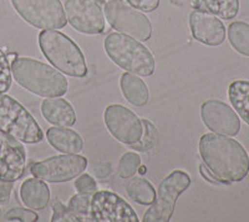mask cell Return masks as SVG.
<instances>
[{
    "instance_id": "obj_1",
    "label": "cell",
    "mask_w": 249,
    "mask_h": 222,
    "mask_svg": "<svg viewBox=\"0 0 249 222\" xmlns=\"http://www.w3.org/2000/svg\"><path fill=\"white\" fill-rule=\"evenodd\" d=\"M198 148L203 164L221 184L241 183L249 174L248 154L237 140L214 132L204 134Z\"/></svg>"
},
{
    "instance_id": "obj_2",
    "label": "cell",
    "mask_w": 249,
    "mask_h": 222,
    "mask_svg": "<svg viewBox=\"0 0 249 222\" xmlns=\"http://www.w3.org/2000/svg\"><path fill=\"white\" fill-rule=\"evenodd\" d=\"M12 74L18 84L41 97H60L68 92L69 83L57 69L31 57L13 60Z\"/></svg>"
},
{
    "instance_id": "obj_3",
    "label": "cell",
    "mask_w": 249,
    "mask_h": 222,
    "mask_svg": "<svg viewBox=\"0 0 249 222\" xmlns=\"http://www.w3.org/2000/svg\"><path fill=\"white\" fill-rule=\"evenodd\" d=\"M39 46L44 56L55 69L72 77H85L88 64L74 40L56 29L43 30L39 34Z\"/></svg>"
},
{
    "instance_id": "obj_4",
    "label": "cell",
    "mask_w": 249,
    "mask_h": 222,
    "mask_svg": "<svg viewBox=\"0 0 249 222\" xmlns=\"http://www.w3.org/2000/svg\"><path fill=\"white\" fill-rule=\"evenodd\" d=\"M106 54L113 63L137 76H151L156 70L152 53L139 40L121 33H111L104 41Z\"/></svg>"
},
{
    "instance_id": "obj_5",
    "label": "cell",
    "mask_w": 249,
    "mask_h": 222,
    "mask_svg": "<svg viewBox=\"0 0 249 222\" xmlns=\"http://www.w3.org/2000/svg\"><path fill=\"white\" fill-rule=\"evenodd\" d=\"M0 132L23 144H39L44 132L34 116L14 97L0 94Z\"/></svg>"
},
{
    "instance_id": "obj_6",
    "label": "cell",
    "mask_w": 249,
    "mask_h": 222,
    "mask_svg": "<svg viewBox=\"0 0 249 222\" xmlns=\"http://www.w3.org/2000/svg\"><path fill=\"white\" fill-rule=\"evenodd\" d=\"M191 185V177L186 171L175 170L159 185L157 197L143 215V222H168L173 216L176 203Z\"/></svg>"
},
{
    "instance_id": "obj_7",
    "label": "cell",
    "mask_w": 249,
    "mask_h": 222,
    "mask_svg": "<svg viewBox=\"0 0 249 222\" xmlns=\"http://www.w3.org/2000/svg\"><path fill=\"white\" fill-rule=\"evenodd\" d=\"M104 14L112 29L121 34L142 41H147L152 37L150 19L124 0H108L104 5Z\"/></svg>"
},
{
    "instance_id": "obj_8",
    "label": "cell",
    "mask_w": 249,
    "mask_h": 222,
    "mask_svg": "<svg viewBox=\"0 0 249 222\" xmlns=\"http://www.w3.org/2000/svg\"><path fill=\"white\" fill-rule=\"evenodd\" d=\"M18 14L37 29H62L66 25L65 10L60 0H10Z\"/></svg>"
},
{
    "instance_id": "obj_9",
    "label": "cell",
    "mask_w": 249,
    "mask_h": 222,
    "mask_svg": "<svg viewBox=\"0 0 249 222\" xmlns=\"http://www.w3.org/2000/svg\"><path fill=\"white\" fill-rule=\"evenodd\" d=\"M88 160L79 154H64L34 163L30 172L45 183L60 184L74 180L86 170Z\"/></svg>"
},
{
    "instance_id": "obj_10",
    "label": "cell",
    "mask_w": 249,
    "mask_h": 222,
    "mask_svg": "<svg viewBox=\"0 0 249 222\" xmlns=\"http://www.w3.org/2000/svg\"><path fill=\"white\" fill-rule=\"evenodd\" d=\"M104 121L108 132L124 145L137 143L142 136V121L133 111L120 104H112L104 112Z\"/></svg>"
},
{
    "instance_id": "obj_11",
    "label": "cell",
    "mask_w": 249,
    "mask_h": 222,
    "mask_svg": "<svg viewBox=\"0 0 249 222\" xmlns=\"http://www.w3.org/2000/svg\"><path fill=\"white\" fill-rule=\"evenodd\" d=\"M68 23L79 33L97 35L105 32V14L93 0H66Z\"/></svg>"
},
{
    "instance_id": "obj_12",
    "label": "cell",
    "mask_w": 249,
    "mask_h": 222,
    "mask_svg": "<svg viewBox=\"0 0 249 222\" xmlns=\"http://www.w3.org/2000/svg\"><path fill=\"white\" fill-rule=\"evenodd\" d=\"M91 219L96 222H139V216L121 196L96 191L91 197Z\"/></svg>"
},
{
    "instance_id": "obj_13",
    "label": "cell",
    "mask_w": 249,
    "mask_h": 222,
    "mask_svg": "<svg viewBox=\"0 0 249 222\" xmlns=\"http://www.w3.org/2000/svg\"><path fill=\"white\" fill-rule=\"evenodd\" d=\"M201 117L208 130L224 136H237L241 130V120L228 104L221 100H206L201 106Z\"/></svg>"
},
{
    "instance_id": "obj_14",
    "label": "cell",
    "mask_w": 249,
    "mask_h": 222,
    "mask_svg": "<svg viewBox=\"0 0 249 222\" xmlns=\"http://www.w3.org/2000/svg\"><path fill=\"white\" fill-rule=\"evenodd\" d=\"M26 167V154L20 141L0 132V181L13 183L21 179Z\"/></svg>"
},
{
    "instance_id": "obj_15",
    "label": "cell",
    "mask_w": 249,
    "mask_h": 222,
    "mask_svg": "<svg viewBox=\"0 0 249 222\" xmlns=\"http://www.w3.org/2000/svg\"><path fill=\"white\" fill-rule=\"evenodd\" d=\"M191 34L197 41L208 46H219L226 40V28L219 18L203 10L190 14Z\"/></svg>"
},
{
    "instance_id": "obj_16",
    "label": "cell",
    "mask_w": 249,
    "mask_h": 222,
    "mask_svg": "<svg viewBox=\"0 0 249 222\" xmlns=\"http://www.w3.org/2000/svg\"><path fill=\"white\" fill-rule=\"evenodd\" d=\"M41 115L55 126L69 128L76 124V114L69 101L60 97H46L41 103Z\"/></svg>"
},
{
    "instance_id": "obj_17",
    "label": "cell",
    "mask_w": 249,
    "mask_h": 222,
    "mask_svg": "<svg viewBox=\"0 0 249 222\" xmlns=\"http://www.w3.org/2000/svg\"><path fill=\"white\" fill-rule=\"evenodd\" d=\"M20 199L30 210H44L50 201V188L44 180L26 179L20 186Z\"/></svg>"
},
{
    "instance_id": "obj_18",
    "label": "cell",
    "mask_w": 249,
    "mask_h": 222,
    "mask_svg": "<svg viewBox=\"0 0 249 222\" xmlns=\"http://www.w3.org/2000/svg\"><path fill=\"white\" fill-rule=\"evenodd\" d=\"M46 139L55 150L62 154H79L84 148V140L76 131L62 126L48 129Z\"/></svg>"
},
{
    "instance_id": "obj_19",
    "label": "cell",
    "mask_w": 249,
    "mask_h": 222,
    "mask_svg": "<svg viewBox=\"0 0 249 222\" xmlns=\"http://www.w3.org/2000/svg\"><path fill=\"white\" fill-rule=\"evenodd\" d=\"M122 95L133 106H144L148 103L150 92L143 80L131 73H124L120 79Z\"/></svg>"
},
{
    "instance_id": "obj_20",
    "label": "cell",
    "mask_w": 249,
    "mask_h": 222,
    "mask_svg": "<svg viewBox=\"0 0 249 222\" xmlns=\"http://www.w3.org/2000/svg\"><path fill=\"white\" fill-rule=\"evenodd\" d=\"M195 10L212 13L224 20L234 19L239 12V0H190Z\"/></svg>"
},
{
    "instance_id": "obj_21",
    "label": "cell",
    "mask_w": 249,
    "mask_h": 222,
    "mask_svg": "<svg viewBox=\"0 0 249 222\" xmlns=\"http://www.w3.org/2000/svg\"><path fill=\"white\" fill-rule=\"evenodd\" d=\"M232 108L247 125H249V80H234L228 88Z\"/></svg>"
},
{
    "instance_id": "obj_22",
    "label": "cell",
    "mask_w": 249,
    "mask_h": 222,
    "mask_svg": "<svg viewBox=\"0 0 249 222\" xmlns=\"http://www.w3.org/2000/svg\"><path fill=\"white\" fill-rule=\"evenodd\" d=\"M127 195L135 203L142 206L152 205L156 200V190L150 181L143 177H133L127 184Z\"/></svg>"
},
{
    "instance_id": "obj_23",
    "label": "cell",
    "mask_w": 249,
    "mask_h": 222,
    "mask_svg": "<svg viewBox=\"0 0 249 222\" xmlns=\"http://www.w3.org/2000/svg\"><path fill=\"white\" fill-rule=\"evenodd\" d=\"M228 40L235 52L249 57V24L233 21L228 26Z\"/></svg>"
},
{
    "instance_id": "obj_24",
    "label": "cell",
    "mask_w": 249,
    "mask_h": 222,
    "mask_svg": "<svg viewBox=\"0 0 249 222\" xmlns=\"http://www.w3.org/2000/svg\"><path fill=\"white\" fill-rule=\"evenodd\" d=\"M142 121V136L141 139L137 141V143L130 145V148L132 150L141 151V152H146V151H150L155 148L157 144H159V130L151 123L150 120L147 119H141Z\"/></svg>"
},
{
    "instance_id": "obj_25",
    "label": "cell",
    "mask_w": 249,
    "mask_h": 222,
    "mask_svg": "<svg viewBox=\"0 0 249 222\" xmlns=\"http://www.w3.org/2000/svg\"><path fill=\"white\" fill-rule=\"evenodd\" d=\"M141 166V157L135 151H128L122 155L119 163V176L124 180L133 177Z\"/></svg>"
},
{
    "instance_id": "obj_26",
    "label": "cell",
    "mask_w": 249,
    "mask_h": 222,
    "mask_svg": "<svg viewBox=\"0 0 249 222\" xmlns=\"http://www.w3.org/2000/svg\"><path fill=\"white\" fill-rule=\"evenodd\" d=\"M91 197L92 195L77 194L69 201V207L81 219V221H92L91 219Z\"/></svg>"
},
{
    "instance_id": "obj_27",
    "label": "cell",
    "mask_w": 249,
    "mask_h": 222,
    "mask_svg": "<svg viewBox=\"0 0 249 222\" xmlns=\"http://www.w3.org/2000/svg\"><path fill=\"white\" fill-rule=\"evenodd\" d=\"M51 222H60V221H69V222H81V219L75 214L74 211L70 207H66L61 203L60 199H55L53 204V217L50 220Z\"/></svg>"
},
{
    "instance_id": "obj_28",
    "label": "cell",
    "mask_w": 249,
    "mask_h": 222,
    "mask_svg": "<svg viewBox=\"0 0 249 222\" xmlns=\"http://www.w3.org/2000/svg\"><path fill=\"white\" fill-rule=\"evenodd\" d=\"M12 80V66H10L6 54L0 49V94H5L10 89Z\"/></svg>"
},
{
    "instance_id": "obj_29",
    "label": "cell",
    "mask_w": 249,
    "mask_h": 222,
    "mask_svg": "<svg viewBox=\"0 0 249 222\" xmlns=\"http://www.w3.org/2000/svg\"><path fill=\"white\" fill-rule=\"evenodd\" d=\"M6 221H24V222H35L39 221V216L36 212L31 210H25L21 207L10 208L5 214Z\"/></svg>"
},
{
    "instance_id": "obj_30",
    "label": "cell",
    "mask_w": 249,
    "mask_h": 222,
    "mask_svg": "<svg viewBox=\"0 0 249 222\" xmlns=\"http://www.w3.org/2000/svg\"><path fill=\"white\" fill-rule=\"evenodd\" d=\"M74 186L79 194L93 195L97 190L96 181H95L89 174H80L79 176L76 177V180H75Z\"/></svg>"
},
{
    "instance_id": "obj_31",
    "label": "cell",
    "mask_w": 249,
    "mask_h": 222,
    "mask_svg": "<svg viewBox=\"0 0 249 222\" xmlns=\"http://www.w3.org/2000/svg\"><path fill=\"white\" fill-rule=\"evenodd\" d=\"M126 3L143 13H152L160 6V0H126Z\"/></svg>"
},
{
    "instance_id": "obj_32",
    "label": "cell",
    "mask_w": 249,
    "mask_h": 222,
    "mask_svg": "<svg viewBox=\"0 0 249 222\" xmlns=\"http://www.w3.org/2000/svg\"><path fill=\"white\" fill-rule=\"evenodd\" d=\"M13 190V183H4L0 181V206L6 205L10 200V195H12Z\"/></svg>"
},
{
    "instance_id": "obj_33",
    "label": "cell",
    "mask_w": 249,
    "mask_h": 222,
    "mask_svg": "<svg viewBox=\"0 0 249 222\" xmlns=\"http://www.w3.org/2000/svg\"><path fill=\"white\" fill-rule=\"evenodd\" d=\"M199 172H201V175L204 177V179L207 180V181H210V183H212V184H221V183H219V181H218L217 177H215L214 175H213L212 172H211L210 168L207 167V166L204 165V164L199 165Z\"/></svg>"
},
{
    "instance_id": "obj_34",
    "label": "cell",
    "mask_w": 249,
    "mask_h": 222,
    "mask_svg": "<svg viewBox=\"0 0 249 222\" xmlns=\"http://www.w3.org/2000/svg\"><path fill=\"white\" fill-rule=\"evenodd\" d=\"M6 56H8V60H9V61H13V60L17 59L18 55L15 54V53H10V54H8V55H6Z\"/></svg>"
},
{
    "instance_id": "obj_35",
    "label": "cell",
    "mask_w": 249,
    "mask_h": 222,
    "mask_svg": "<svg viewBox=\"0 0 249 222\" xmlns=\"http://www.w3.org/2000/svg\"><path fill=\"white\" fill-rule=\"evenodd\" d=\"M146 171H147V168H146V167H141V166H140L139 171H137V172H140V174H141V175H143L144 172H146Z\"/></svg>"
}]
</instances>
